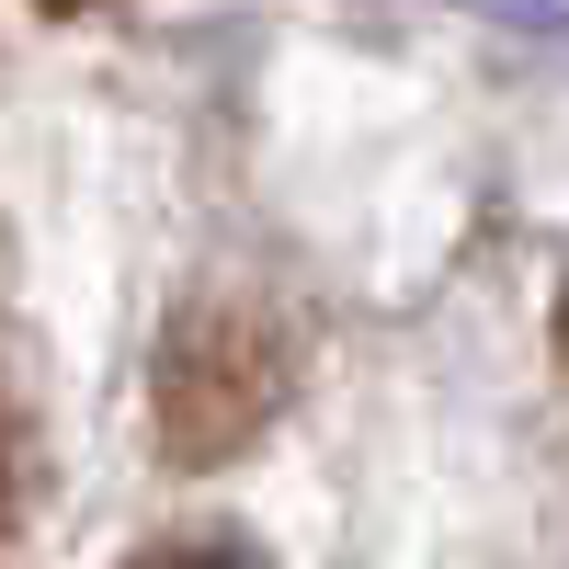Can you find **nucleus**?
<instances>
[{
  "label": "nucleus",
  "instance_id": "f257e3e1",
  "mask_svg": "<svg viewBox=\"0 0 569 569\" xmlns=\"http://www.w3.org/2000/svg\"><path fill=\"white\" fill-rule=\"evenodd\" d=\"M137 569H251V558H240V547H206V536H194V547H160V558H137Z\"/></svg>",
  "mask_w": 569,
  "mask_h": 569
},
{
  "label": "nucleus",
  "instance_id": "f03ea898",
  "mask_svg": "<svg viewBox=\"0 0 569 569\" xmlns=\"http://www.w3.org/2000/svg\"><path fill=\"white\" fill-rule=\"evenodd\" d=\"M0 512H12V433H0Z\"/></svg>",
  "mask_w": 569,
  "mask_h": 569
},
{
  "label": "nucleus",
  "instance_id": "7ed1b4c3",
  "mask_svg": "<svg viewBox=\"0 0 569 569\" xmlns=\"http://www.w3.org/2000/svg\"><path fill=\"white\" fill-rule=\"evenodd\" d=\"M46 12H91V0H46Z\"/></svg>",
  "mask_w": 569,
  "mask_h": 569
},
{
  "label": "nucleus",
  "instance_id": "20e7f679",
  "mask_svg": "<svg viewBox=\"0 0 569 569\" xmlns=\"http://www.w3.org/2000/svg\"><path fill=\"white\" fill-rule=\"evenodd\" d=\"M558 342H569V308H558Z\"/></svg>",
  "mask_w": 569,
  "mask_h": 569
}]
</instances>
